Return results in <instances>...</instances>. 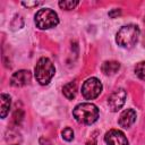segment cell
Returning a JSON list of instances; mask_svg holds the SVG:
<instances>
[{
  "label": "cell",
  "instance_id": "ba28073f",
  "mask_svg": "<svg viewBox=\"0 0 145 145\" xmlns=\"http://www.w3.org/2000/svg\"><path fill=\"white\" fill-rule=\"evenodd\" d=\"M31 77H32V75H31L29 70L22 69V70H18L12 74V76L10 78V84L14 87H22V86L27 85L31 82Z\"/></svg>",
  "mask_w": 145,
  "mask_h": 145
},
{
  "label": "cell",
  "instance_id": "6da1fadb",
  "mask_svg": "<svg viewBox=\"0 0 145 145\" xmlns=\"http://www.w3.org/2000/svg\"><path fill=\"white\" fill-rule=\"evenodd\" d=\"M72 116L77 122L83 125H92L99 118V109L93 103H79L75 106Z\"/></svg>",
  "mask_w": 145,
  "mask_h": 145
},
{
  "label": "cell",
  "instance_id": "e0dca14e",
  "mask_svg": "<svg viewBox=\"0 0 145 145\" xmlns=\"http://www.w3.org/2000/svg\"><path fill=\"white\" fill-rule=\"evenodd\" d=\"M22 5L23 6H25V7H27V8H33V7H36V6H39L40 5V2H37V1H32V2H22Z\"/></svg>",
  "mask_w": 145,
  "mask_h": 145
},
{
  "label": "cell",
  "instance_id": "5bb4252c",
  "mask_svg": "<svg viewBox=\"0 0 145 145\" xmlns=\"http://www.w3.org/2000/svg\"><path fill=\"white\" fill-rule=\"evenodd\" d=\"M79 2L78 1H72V0H65V1H60L59 2V7L65 9V10H71L75 7H77Z\"/></svg>",
  "mask_w": 145,
  "mask_h": 145
},
{
  "label": "cell",
  "instance_id": "277c9868",
  "mask_svg": "<svg viewBox=\"0 0 145 145\" xmlns=\"http://www.w3.org/2000/svg\"><path fill=\"white\" fill-rule=\"evenodd\" d=\"M59 24L57 12L50 8L40 9L35 15V25L40 29H49Z\"/></svg>",
  "mask_w": 145,
  "mask_h": 145
},
{
  "label": "cell",
  "instance_id": "9c48e42d",
  "mask_svg": "<svg viewBox=\"0 0 145 145\" xmlns=\"http://www.w3.org/2000/svg\"><path fill=\"white\" fill-rule=\"evenodd\" d=\"M136 121V111L133 109H126L119 116L118 123L122 128H129Z\"/></svg>",
  "mask_w": 145,
  "mask_h": 145
},
{
  "label": "cell",
  "instance_id": "30bf717a",
  "mask_svg": "<svg viewBox=\"0 0 145 145\" xmlns=\"http://www.w3.org/2000/svg\"><path fill=\"white\" fill-rule=\"evenodd\" d=\"M0 116L1 118H6L7 114L9 113V110H10V104H11V100H10V96L8 94H5L2 93L1 96H0Z\"/></svg>",
  "mask_w": 145,
  "mask_h": 145
},
{
  "label": "cell",
  "instance_id": "5b68a950",
  "mask_svg": "<svg viewBox=\"0 0 145 145\" xmlns=\"http://www.w3.org/2000/svg\"><path fill=\"white\" fill-rule=\"evenodd\" d=\"M102 88V83L97 78L91 77L84 82L82 86V95L86 100H94L101 94Z\"/></svg>",
  "mask_w": 145,
  "mask_h": 145
},
{
  "label": "cell",
  "instance_id": "7c38bea8",
  "mask_svg": "<svg viewBox=\"0 0 145 145\" xmlns=\"http://www.w3.org/2000/svg\"><path fill=\"white\" fill-rule=\"evenodd\" d=\"M62 92H63V95L68 100H72L76 96V93H77V83L74 80V82H70V83L66 84L62 88Z\"/></svg>",
  "mask_w": 145,
  "mask_h": 145
},
{
  "label": "cell",
  "instance_id": "8fae6325",
  "mask_svg": "<svg viewBox=\"0 0 145 145\" xmlns=\"http://www.w3.org/2000/svg\"><path fill=\"white\" fill-rule=\"evenodd\" d=\"M120 68V63L118 61H105L101 66V70L105 75H113Z\"/></svg>",
  "mask_w": 145,
  "mask_h": 145
},
{
  "label": "cell",
  "instance_id": "3957f363",
  "mask_svg": "<svg viewBox=\"0 0 145 145\" xmlns=\"http://www.w3.org/2000/svg\"><path fill=\"white\" fill-rule=\"evenodd\" d=\"M35 78L41 85H48L54 76L56 69L52 61L49 58H41L35 66Z\"/></svg>",
  "mask_w": 145,
  "mask_h": 145
},
{
  "label": "cell",
  "instance_id": "4fadbf2b",
  "mask_svg": "<svg viewBox=\"0 0 145 145\" xmlns=\"http://www.w3.org/2000/svg\"><path fill=\"white\" fill-rule=\"evenodd\" d=\"M135 72H136V75H137L142 80L145 82V61H140V62H138V63L136 65V67H135Z\"/></svg>",
  "mask_w": 145,
  "mask_h": 145
},
{
  "label": "cell",
  "instance_id": "7a4b0ae2",
  "mask_svg": "<svg viewBox=\"0 0 145 145\" xmlns=\"http://www.w3.org/2000/svg\"><path fill=\"white\" fill-rule=\"evenodd\" d=\"M139 34H140V31L137 25L128 24V25L122 26L118 31L116 35V42L118 43V45L122 48L130 49L137 43Z\"/></svg>",
  "mask_w": 145,
  "mask_h": 145
},
{
  "label": "cell",
  "instance_id": "9a60e30c",
  "mask_svg": "<svg viewBox=\"0 0 145 145\" xmlns=\"http://www.w3.org/2000/svg\"><path fill=\"white\" fill-rule=\"evenodd\" d=\"M61 137H62V139H65V140H67V142L72 140V139H74V130H72L71 128H69V127L65 128V129L61 131Z\"/></svg>",
  "mask_w": 145,
  "mask_h": 145
},
{
  "label": "cell",
  "instance_id": "ac0fdd59",
  "mask_svg": "<svg viewBox=\"0 0 145 145\" xmlns=\"http://www.w3.org/2000/svg\"><path fill=\"white\" fill-rule=\"evenodd\" d=\"M86 145H96V138H95V137H92V138L86 143Z\"/></svg>",
  "mask_w": 145,
  "mask_h": 145
},
{
  "label": "cell",
  "instance_id": "52a82bcc",
  "mask_svg": "<svg viewBox=\"0 0 145 145\" xmlns=\"http://www.w3.org/2000/svg\"><path fill=\"white\" fill-rule=\"evenodd\" d=\"M104 140L108 145H128L127 137L122 131L118 129L109 130L104 136Z\"/></svg>",
  "mask_w": 145,
  "mask_h": 145
},
{
  "label": "cell",
  "instance_id": "2e32d148",
  "mask_svg": "<svg viewBox=\"0 0 145 145\" xmlns=\"http://www.w3.org/2000/svg\"><path fill=\"white\" fill-rule=\"evenodd\" d=\"M120 14H121V10H120L119 8H116V9H112L111 11H109V16H110L111 18H116V17H118Z\"/></svg>",
  "mask_w": 145,
  "mask_h": 145
},
{
  "label": "cell",
  "instance_id": "8992f818",
  "mask_svg": "<svg viewBox=\"0 0 145 145\" xmlns=\"http://www.w3.org/2000/svg\"><path fill=\"white\" fill-rule=\"evenodd\" d=\"M126 97H127V93L123 88L116 89L108 99V105H109L110 110L112 112L120 110L126 102Z\"/></svg>",
  "mask_w": 145,
  "mask_h": 145
}]
</instances>
